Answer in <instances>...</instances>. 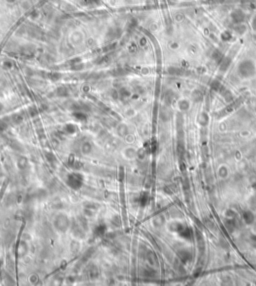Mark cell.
<instances>
[{
  "mask_svg": "<svg viewBox=\"0 0 256 286\" xmlns=\"http://www.w3.org/2000/svg\"><path fill=\"white\" fill-rule=\"evenodd\" d=\"M68 185L73 189H78L80 188L83 184V177L82 175L79 173H72L69 175V177L67 179Z\"/></svg>",
  "mask_w": 256,
  "mask_h": 286,
  "instance_id": "obj_1",
  "label": "cell"
},
{
  "mask_svg": "<svg viewBox=\"0 0 256 286\" xmlns=\"http://www.w3.org/2000/svg\"><path fill=\"white\" fill-rule=\"evenodd\" d=\"M178 235L180 236V237H182L183 239L189 240L192 238V230L188 226H182L181 230L178 231Z\"/></svg>",
  "mask_w": 256,
  "mask_h": 286,
  "instance_id": "obj_2",
  "label": "cell"
},
{
  "mask_svg": "<svg viewBox=\"0 0 256 286\" xmlns=\"http://www.w3.org/2000/svg\"><path fill=\"white\" fill-rule=\"evenodd\" d=\"M242 218H243V220L245 221V223L246 224H251V223H253V221H254V215H253V213L251 212V211H245L244 213H243V215H242Z\"/></svg>",
  "mask_w": 256,
  "mask_h": 286,
  "instance_id": "obj_3",
  "label": "cell"
},
{
  "mask_svg": "<svg viewBox=\"0 0 256 286\" xmlns=\"http://www.w3.org/2000/svg\"><path fill=\"white\" fill-rule=\"evenodd\" d=\"M106 230H107V228H106L105 225L104 224H100V225H98V226H96V228L94 230V234L96 236H103V235L105 234Z\"/></svg>",
  "mask_w": 256,
  "mask_h": 286,
  "instance_id": "obj_4",
  "label": "cell"
},
{
  "mask_svg": "<svg viewBox=\"0 0 256 286\" xmlns=\"http://www.w3.org/2000/svg\"><path fill=\"white\" fill-rule=\"evenodd\" d=\"M139 201H140V204L142 205V206H144L147 202H148V196H147V194H142L140 196V198H139Z\"/></svg>",
  "mask_w": 256,
  "mask_h": 286,
  "instance_id": "obj_5",
  "label": "cell"
},
{
  "mask_svg": "<svg viewBox=\"0 0 256 286\" xmlns=\"http://www.w3.org/2000/svg\"><path fill=\"white\" fill-rule=\"evenodd\" d=\"M250 243L252 244L254 248H256V235H252L251 237H250Z\"/></svg>",
  "mask_w": 256,
  "mask_h": 286,
  "instance_id": "obj_6",
  "label": "cell"
}]
</instances>
